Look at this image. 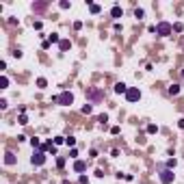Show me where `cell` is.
Returning a JSON list of instances; mask_svg holds the SVG:
<instances>
[{"label":"cell","instance_id":"obj_31","mask_svg":"<svg viewBox=\"0 0 184 184\" xmlns=\"http://www.w3.org/2000/svg\"><path fill=\"white\" fill-rule=\"evenodd\" d=\"M80 184H89V178H87V175H80Z\"/></svg>","mask_w":184,"mask_h":184},{"label":"cell","instance_id":"obj_32","mask_svg":"<svg viewBox=\"0 0 184 184\" xmlns=\"http://www.w3.org/2000/svg\"><path fill=\"white\" fill-rule=\"evenodd\" d=\"M33 9H35V11H44V9H46V5H35Z\"/></svg>","mask_w":184,"mask_h":184},{"label":"cell","instance_id":"obj_6","mask_svg":"<svg viewBox=\"0 0 184 184\" xmlns=\"http://www.w3.org/2000/svg\"><path fill=\"white\" fill-rule=\"evenodd\" d=\"M85 169H87V163H83V160H76V163H74V171H78V173H83Z\"/></svg>","mask_w":184,"mask_h":184},{"label":"cell","instance_id":"obj_20","mask_svg":"<svg viewBox=\"0 0 184 184\" xmlns=\"http://www.w3.org/2000/svg\"><path fill=\"white\" fill-rule=\"evenodd\" d=\"M143 15H145V11H143V9H136V11H134V17H139V19H141Z\"/></svg>","mask_w":184,"mask_h":184},{"label":"cell","instance_id":"obj_25","mask_svg":"<svg viewBox=\"0 0 184 184\" xmlns=\"http://www.w3.org/2000/svg\"><path fill=\"white\" fill-rule=\"evenodd\" d=\"M182 28H184V26L180 24V22H178V24H173V30H175V33H180V30H182Z\"/></svg>","mask_w":184,"mask_h":184},{"label":"cell","instance_id":"obj_16","mask_svg":"<svg viewBox=\"0 0 184 184\" xmlns=\"http://www.w3.org/2000/svg\"><path fill=\"white\" fill-rule=\"evenodd\" d=\"M147 132H150V134H156V132H158V126H156V124H150V126H147Z\"/></svg>","mask_w":184,"mask_h":184},{"label":"cell","instance_id":"obj_23","mask_svg":"<svg viewBox=\"0 0 184 184\" xmlns=\"http://www.w3.org/2000/svg\"><path fill=\"white\" fill-rule=\"evenodd\" d=\"M30 145L33 147H41V143H39V139H30Z\"/></svg>","mask_w":184,"mask_h":184},{"label":"cell","instance_id":"obj_35","mask_svg":"<svg viewBox=\"0 0 184 184\" xmlns=\"http://www.w3.org/2000/svg\"><path fill=\"white\" fill-rule=\"evenodd\" d=\"M182 78H184V69H182Z\"/></svg>","mask_w":184,"mask_h":184},{"label":"cell","instance_id":"obj_3","mask_svg":"<svg viewBox=\"0 0 184 184\" xmlns=\"http://www.w3.org/2000/svg\"><path fill=\"white\" fill-rule=\"evenodd\" d=\"M158 178H160V182H163V184H171V182L175 180V173H173L171 169H163Z\"/></svg>","mask_w":184,"mask_h":184},{"label":"cell","instance_id":"obj_5","mask_svg":"<svg viewBox=\"0 0 184 184\" xmlns=\"http://www.w3.org/2000/svg\"><path fill=\"white\" fill-rule=\"evenodd\" d=\"M126 100H128V102H136V100H141V91H139V89H128Z\"/></svg>","mask_w":184,"mask_h":184},{"label":"cell","instance_id":"obj_12","mask_svg":"<svg viewBox=\"0 0 184 184\" xmlns=\"http://www.w3.org/2000/svg\"><path fill=\"white\" fill-rule=\"evenodd\" d=\"M65 145H67V147H74V145H76V139H74V136H65Z\"/></svg>","mask_w":184,"mask_h":184},{"label":"cell","instance_id":"obj_2","mask_svg":"<svg viewBox=\"0 0 184 184\" xmlns=\"http://www.w3.org/2000/svg\"><path fill=\"white\" fill-rule=\"evenodd\" d=\"M171 30H173V26H171L169 22H160V24L156 26V33H158L160 37H167V35H171Z\"/></svg>","mask_w":184,"mask_h":184},{"label":"cell","instance_id":"obj_14","mask_svg":"<svg viewBox=\"0 0 184 184\" xmlns=\"http://www.w3.org/2000/svg\"><path fill=\"white\" fill-rule=\"evenodd\" d=\"M7 87H9V78L2 76V78H0V89H7Z\"/></svg>","mask_w":184,"mask_h":184},{"label":"cell","instance_id":"obj_29","mask_svg":"<svg viewBox=\"0 0 184 184\" xmlns=\"http://www.w3.org/2000/svg\"><path fill=\"white\" fill-rule=\"evenodd\" d=\"M56 167H65V158H58L56 160Z\"/></svg>","mask_w":184,"mask_h":184},{"label":"cell","instance_id":"obj_27","mask_svg":"<svg viewBox=\"0 0 184 184\" xmlns=\"http://www.w3.org/2000/svg\"><path fill=\"white\" fill-rule=\"evenodd\" d=\"M97 121H102V124H106V121H108V117H106V115H100V117H97Z\"/></svg>","mask_w":184,"mask_h":184},{"label":"cell","instance_id":"obj_13","mask_svg":"<svg viewBox=\"0 0 184 184\" xmlns=\"http://www.w3.org/2000/svg\"><path fill=\"white\" fill-rule=\"evenodd\" d=\"M169 93H171V95H178V93H180V85H171V87H169Z\"/></svg>","mask_w":184,"mask_h":184},{"label":"cell","instance_id":"obj_9","mask_svg":"<svg viewBox=\"0 0 184 184\" xmlns=\"http://www.w3.org/2000/svg\"><path fill=\"white\" fill-rule=\"evenodd\" d=\"M58 48H61V50H69V48H72V44H69L67 39H61V44H58Z\"/></svg>","mask_w":184,"mask_h":184},{"label":"cell","instance_id":"obj_11","mask_svg":"<svg viewBox=\"0 0 184 184\" xmlns=\"http://www.w3.org/2000/svg\"><path fill=\"white\" fill-rule=\"evenodd\" d=\"M37 87L39 89H46V87H48V80H46V78H37Z\"/></svg>","mask_w":184,"mask_h":184},{"label":"cell","instance_id":"obj_15","mask_svg":"<svg viewBox=\"0 0 184 184\" xmlns=\"http://www.w3.org/2000/svg\"><path fill=\"white\" fill-rule=\"evenodd\" d=\"M175 165H178V160H175V158H169V160H167V169H175Z\"/></svg>","mask_w":184,"mask_h":184},{"label":"cell","instance_id":"obj_30","mask_svg":"<svg viewBox=\"0 0 184 184\" xmlns=\"http://www.w3.org/2000/svg\"><path fill=\"white\" fill-rule=\"evenodd\" d=\"M76 156H78V150H74V147H72V152H69V158H76Z\"/></svg>","mask_w":184,"mask_h":184},{"label":"cell","instance_id":"obj_8","mask_svg":"<svg viewBox=\"0 0 184 184\" xmlns=\"http://www.w3.org/2000/svg\"><path fill=\"white\" fill-rule=\"evenodd\" d=\"M5 165H15V156H13V152H7V154H5Z\"/></svg>","mask_w":184,"mask_h":184},{"label":"cell","instance_id":"obj_33","mask_svg":"<svg viewBox=\"0 0 184 184\" xmlns=\"http://www.w3.org/2000/svg\"><path fill=\"white\" fill-rule=\"evenodd\" d=\"M178 126H180V128H182V130H184V117H182V119L178 121Z\"/></svg>","mask_w":184,"mask_h":184},{"label":"cell","instance_id":"obj_1","mask_svg":"<svg viewBox=\"0 0 184 184\" xmlns=\"http://www.w3.org/2000/svg\"><path fill=\"white\" fill-rule=\"evenodd\" d=\"M54 102L61 104V106H72L74 104V93L72 91H63L61 95H54Z\"/></svg>","mask_w":184,"mask_h":184},{"label":"cell","instance_id":"obj_24","mask_svg":"<svg viewBox=\"0 0 184 184\" xmlns=\"http://www.w3.org/2000/svg\"><path fill=\"white\" fill-rule=\"evenodd\" d=\"M91 13H100V5H91Z\"/></svg>","mask_w":184,"mask_h":184},{"label":"cell","instance_id":"obj_18","mask_svg":"<svg viewBox=\"0 0 184 184\" xmlns=\"http://www.w3.org/2000/svg\"><path fill=\"white\" fill-rule=\"evenodd\" d=\"M50 41H52V44H61V37H58L56 33H52L50 35Z\"/></svg>","mask_w":184,"mask_h":184},{"label":"cell","instance_id":"obj_17","mask_svg":"<svg viewBox=\"0 0 184 184\" xmlns=\"http://www.w3.org/2000/svg\"><path fill=\"white\" fill-rule=\"evenodd\" d=\"M89 97H91V100H100L102 93H100V91H89Z\"/></svg>","mask_w":184,"mask_h":184},{"label":"cell","instance_id":"obj_7","mask_svg":"<svg viewBox=\"0 0 184 184\" xmlns=\"http://www.w3.org/2000/svg\"><path fill=\"white\" fill-rule=\"evenodd\" d=\"M115 93H119V95L124 93V95H126V93H128V87H126V83H117V85H115Z\"/></svg>","mask_w":184,"mask_h":184},{"label":"cell","instance_id":"obj_28","mask_svg":"<svg viewBox=\"0 0 184 184\" xmlns=\"http://www.w3.org/2000/svg\"><path fill=\"white\" fill-rule=\"evenodd\" d=\"M111 134H119V126H113L111 128Z\"/></svg>","mask_w":184,"mask_h":184},{"label":"cell","instance_id":"obj_19","mask_svg":"<svg viewBox=\"0 0 184 184\" xmlns=\"http://www.w3.org/2000/svg\"><path fill=\"white\" fill-rule=\"evenodd\" d=\"M17 124H22V126H26V124H28V119H26V115H24V113H22V115L17 117Z\"/></svg>","mask_w":184,"mask_h":184},{"label":"cell","instance_id":"obj_26","mask_svg":"<svg viewBox=\"0 0 184 184\" xmlns=\"http://www.w3.org/2000/svg\"><path fill=\"white\" fill-rule=\"evenodd\" d=\"M7 106H9V102H7V100H0V108H2V111H5Z\"/></svg>","mask_w":184,"mask_h":184},{"label":"cell","instance_id":"obj_4","mask_svg":"<svg viewBox=\"0 0 184 184\" xmlns=\"http://www.w3.org/2000/svg\"><path fill=\"white\" fill-rule=\"evenodd\" d=\"M30 163H33L35 167H41V165L46 163V152H41V150H39V152H35V154H33V158H30Z\"/></svg>","mask_w":184,"mask_h":184},{"label":"cell","instance_id":"obj_21","mask_svg":"<svg viewBox=\"0 0 184 184\" xmlns=\"http://www.w3.org/2000/svg\"><path fill=\"white\" fill-rule=\"evenodd\" d=\"M61 143H65V136H56L54 139V145H61Z\"/></svg>","mask_w":184,"mask_h":184},{"label":"cell","instance_id":"obj_10","mask_svg":"<svg viewBox=\"0 0 184 184\" xmlns=\"http://www.w3.org/2000/svg\"><path fill=\"white\" fill-rule=\"evenodd\" d=\"M121 13H124V11H121V9H119L117 5L113 7V11H111V15H113V17H121Z\"/></svg>","mask_w":184,"mask_h":184},{"label":"cell","instance_id":"obj_34","mask_svg":"<svg viewBox=\"0 0 184 184\" xmlns=\"http://www.w3.org/2000/svg\"><path fill=\"white\" fill-rule=\"evenodd\" d=\"M63 184H69V182H67V180H63Z\"/></svg>","mask_w":184,"mask_h":184},{"label":"cell","instance_id":"obj_22","mask_svg":"<svg viewBox=\"0 0 184 184\" xmlns=\"http://www.w3.org/2000/svg\"><path fill=\"white\" fill-rule=\"evenodd\" d=\"M83 113H85V115H89V113H91V104H85V106H83Z\"/></svg>","mask_w":184,"mask_h":184}]
</instances>
